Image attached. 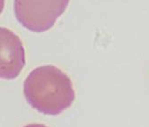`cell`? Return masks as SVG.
Wrapping results in <instances>:
<instances>
[{"label":"cell","instance_id":"obj_1","mask_svg":"<svg viewBox=\"0 0 149 127\" xmlns=\"http://www.w3.org/2000/svg\"><path fill=\"white\" fill-rule=\"evenodd\" d=\"M23 92L33 108L49 116L61 114L75 100L71 78L53 65L34 68L24 81Z\"/></svg>","mask_w":149,"mask_h":127},{"label":"cell","instance_id":"obj_2","mask_svg":"<svg viewBox=\"0 0 149 127\" xmlns=\"http://www.w3.org/2000/svg\"><path fill=\"white\" fill-rule=\"evenodd\" d=\"M70 0H15L17 21L27 30L45 32L55 25L66 10Z\"/></svg>","mask_w":149,"mask_h":127},{"label":"cell","instance_id":"obj_3","mask_svg":"<svg viewBox=\"0 0 149 127\" xmlns=\"http://www.w3.org/2000/svg\"><path fill=\"white\" fill-rule=\"evenodd\" d=\"M1 62L0 75L3 79L16 78L25 65V50L20 37L6 28L0 30Z\"/></svg>","mask_w":149,"mask_h":127},{"label":"cell","instance_id":"obj_4","mask_svg":"<svg viewBox=\"0 0 149 127\" xmlns=\"http://www.w3.org/2000/svg\"><path fill=\"white\" fill-rule=\"evenodd\" d=\"M24 127H47V126L42 124H30L25 125Z\"/></svg>","mask_w":149,"mask_h":127}]
</instances>
